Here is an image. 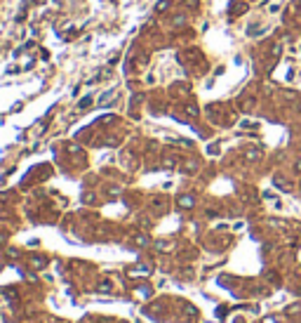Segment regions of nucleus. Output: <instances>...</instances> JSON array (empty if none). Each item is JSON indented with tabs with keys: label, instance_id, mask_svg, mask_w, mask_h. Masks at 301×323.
I'll return each instance as SVG.
<instances>
[{
	"label": "nucleus",
	"instance_id": "obj_1",
	"mask_svg": "<svg viewBox=\"0 0 301 323\" xmlns=\"http://www.w3.org/2000/svg\"><path fill=\"white\" fill-rule=\"evenodd\" d=\"M296 170H301V160H299V163H296Z\"/></svg>",
	"mask_w": 301,
	"mask_h": 323
}]
</instances>
